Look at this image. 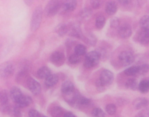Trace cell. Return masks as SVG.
Masks as SVG:
<instances>
[{
    "label": "cell",
    "mask_w": 149,
    "mask_h": 117,
    "mask_svg": "<svg viewBox=\"0 0 149 117\" xmlns=\"http://www.w3.org/2000/svg\"><path fill=\"white\" fill-rule=\"evenodd\" d=\"M135 59L133 53L129 51H123L119 54L118 59L121 64L127 66L133 63Z\"/></svg>",
    "instance_id": "4"
},
{
    "label": "cell",
    "mask_w": 149,
    "mask_h": 117,
    "mask_svg": "<svg viewBox=\"0 0 149 117\" xmlns=\"http://www.w3.org/2000/svg\"><path fill=\"white\" fill-rule=\"evenodd\" d=\"M63 117H76V116L73 113L68 112L64 114Z\"/></svg>",
    "instance_id": "41"
},
{
    "label": "cell",
    "mask_w": 149,
    "mask_h": 117,
    "mask_svg": "<svg viewBox=\"0 0 149 117\" xmlns=\"http://www.w3.org/2000/svg\"><path fill=\"white\" fill-rule=\"evenodd\" d=\"M91 4L93 8L95 9H97L101 6V1H91Z\"/></svg>",
    "instance_id": "38"
},
{
    "label": "cell",
    "mask_w": 149,
    "mask_h": 117,
    "mask_svg": "<svg viewBox=\"0 0 149 117\" xmlns=\"http://www.w3.org/2000/svg\"><path fill=\"white\" fill-rule=\"evenodd\" d=\"M132 33L131 27L128 24H123L118 29V35L123 38H129L132 36Z\"/></svg>",
    "instance_id": "10"
},
{
    "label": "cell",
    "mask_w": 149,
    "mask_h": 117,
    "mask_svg": "<svg viewBox=\"0 0 149 117\" xmlns=\"http://www.w3.org/2000/svg\"><path fill=\"white\" fill-rule=\"evenodd\" d=\"M59 77L55 74H51L45 79V84L47 87H51L57 84Z\"/></svg>",
    "instance_id": "16"
},
{
    "label": "cell",
    "mask_w": 149,
    "mask_h": 117,
    "mask_svg": "<svg viewBox=\"0 0 149 117\" xmlns=\"http://www.w3.org/2000/svg\"><path fill=\"white\" fill-rule=\"evenodd\" d=\"M120 25V20L117 17H113L110 21V26L112 29H117Z\"/></svg>",
    "instance_id": "32"
},
{
    "label": "cell",
    "mask_w": 149,
    "mask_h": 117,
    "mask_svg": "<svg viewBox=\"0 0 149 117\" xmlns=\"http://www.w3.org/2000/svg\"><path fill=\"white\" fill-rule=\"evenodd\" d=\"M96 87L97 91L99 92H104L105 90L106 86L99 80V79L96 81Z\"/></svg>",
    "instance_id": "37"
},
{
    "label": "cell",
    "mask_w": 149,
    "mask_h": 117,
    "mask_svg": "<svg viewBox=\"0 0 149 117\" xmlns=\"http://www.w3.org/2000/svg\"><path fill=\"white\" fill-rule=\"evenodd\" d=\"M61 6V2L59 1H50L45 7V15L48 17L54 16L59 11Z\"/></svg>",
    "instance_id": "3"
},
{
    "label": "cell",
    "mask_w": 149,
    "mask_h": 117,
    "mask_svg": "<svg viewBox=\"0 0 149 117\" xmlns=\"http://www.w3.org/2000/svg\"><path fill=\"white\" fill-rule=\"evenodd\" d=\"M14 72L13 65L9 62L4 63L1 65L0 74L1 77L8 78L12 76Z\"/></svg>",
    "instance_id": "7"
},
{
    "label": "cell",
    "mask_w": 149,
    "mask_h": 117,
    "mask_svg": "<svg viewBox=\"0 0 149 117\" xmlns=\"http://www.w3.org/2000/svg\"><path fill=\"white\" fill-rule=\"evenodd\" d=\"M132 104L136 109H143L149 106V100L145 98H137L133 100Z\"/></svg>",
    "instance_id": "11"
},
{
    "label": "cell",
    "mask_w": 149,
    "mask_h": 117,
    "mask_svg": "<svg viewBox=\"0 0 149 117\" xmlns=\"http://www.w3.org/2000/svg\"><path fill=\"white\" fill-rule=\"evenodd\" d=\"M135 117H149V107L142 109L136 115Z\"/></svg>",
    "instance_id": "35"
},
{
    "label": "cell",
    "mask_w": 149,
    "mask_h": 117,
    "mask_svg": "<svg viewBox=\"0 0 149 117\" xmlns=\"http://www.w3.org/2000/svg\"><path fill=\"white\" fill-rule=\"evenodd\" d=\"M19 107H16L13 109L14 115L15 117H21L22 116L20 111L19 110Z\"/></svg>",
    "instance_id": "40"
},
{
    "label": "cell",
    "mask_w": 149,
    "mask_h": 117,
    "mask_svg": "<svg viewBox=\"0 0 149 117\" xmlns=\"http://www.w3.org/2000/svg\"><path fill=\"white\" fill-rule=\"evenodd\" d=\"M149 71V64L145 63L139 66V74L143 75L146 74Z\"/></svg>",
    "instance_id": "33"
},
{
    "label": "cell",
    "mask_w": 149,
    "mask_h": 117,
    "mask_svg": "<svg viewBox=\"0 0 149 117\" xmlns=\"http://www.w3.org/2000/svg\"><path fill=\"white\" fill-rule=\"evenodd\" d=\"M84 40L87 43L91 46H95L97 42V38L93 34H89L85 37Z\"/></svg>",
    "instance_id": "26"
},
{
    "label": "cell",
    "mask_w": 149,
    "mask_h": 117,
    "mask_svg": "<svg viewBox=\"0 0 149 117\" xmlns=\"http://www.w3.org/2000/svg\"><path fill=\"white\" fill-rule=\"evenodd\" d=\"M1 101L3 105L6 104L8 102V98L7 93L5 91H3L1 93Z\"/></svg>",
    "instance_id": "36"
},
{
    "label": "cell",
    "mask_w": 149,
    "mask_h": 117,
    "mask_svg": "<svg viewBox=\"0 0 149 117\" xmlns=\"http://www.w3.org/2000/svg\"><path fill=\"white\" fill-rule=\"evenodd\" d=\"M29 117H40L41 116L38 111L34 109L29 111Z\"/></svg>",
    "instance_id": "39"
},
{
    "label": "cell",
    "mask_w": 149,
    "mask_h": 117,
    "mask_svg": "<svg viewBox=\"0 0 149 117\" xmlns=\"http://www.w3.org/2000/svg\"><path fill=\"white\" fill-rule=\"evenodd\" d=\"M61 91L64 95H69L74 92V86L71 81H65L62 85Z\"/></svg>",
    "instance_id": "13"
},
{
    "label": "cell",
    "mask_w": 149,
    "mask_h": 117,
    "mask_svg": "<svg viewBox=\"0 0 149 117\" xmlns=\"http://www.w3.org/2000/svg\"><path fill=\"white\" fill-rule=\"evenodd\" d=\"M141 29H149V16L145 15L141 17L139 21Z\"/></svg>",
    "instance_id": "25"
},
{
    "label": "cell",
    "mask_w": 149,
    "mask_h": 117,
    "mask_svg": "<svg viewBox=\"0 0 149 117\" xmlns=\"http://www.w3.org/2000/svg\"><path fill=\"white\" fill-rule=\"evenodd\" d=\"M92 11L89 8H85L80 12V16L83 18H86L90 16L92 14Z\"/></svg>",
    "instance_id": "34"
},
{
    "label": "cell",
    "mask_w": 149,
    "mask_h": 117,
    "mask_svg": "<svg viewBox=\"0 0 149 117\" xmlns=\"http://www.w3.org/2000/svg\"><path fill=\"white\" fill-rule=\"evenodd\" d=\"M91 115L93 117H105V114L102 109L95 108L92 110Z\"/></svg>",
    "instance_id": "29"
},
{
    "label": "cell",
    "mask_w": 149,
    "mask_h": 117,
    "mask_svg": "<svg viewBox=\"0 0 149 117\" xmlns=\"http://www.w3.org/2000/svg\"><path fill=\"white\" fill-rule=\"evenodd\" d=\"M99 80L105 86L110 85L114 79V74L110 70H103L100 74Z\"/></svg>",
    "instance_id": "6"
},
{
    "label": "cell",
    "mask_w": 149,
    "mask_h": 117,
    "mask_svg": "<svg viewBox=\"0 0 149 117\" xmlns=\"http://www.w3.org/2000/svg\"><path fill=\"white\" fill-rule=\"evenodd\" d=\"M101 55L98 52L92 51L85 56L84 65L87 68H91L97 65L100 61Z\"/></svg>",
    "instance_id": "1"
},
{
    "label": "cell",
    "mask_w": 149,
    "mask_h": 117,
    "mask_svg": "<svg viewBox=\"0 0 149 117\" xmlns=\"http://www.w3.org/2000/svg\"><path fill=\"white\" fill-rule=\"evenodd\" d=\"M74 51L75 54L80 56H83L86 53L87 49L83 45L79 44L76 46Z\"/></svg>",
    "instance_id": "27"
},
{
    "label": "cell",
    "mask_w": 149,
    "mask_h": 117,
    "mask_svg": "<svg viewBox=\"0 0 149 117\" xmlns=\"http://www.w3.org/2000/svg\"><path fill=\"white\" fill-rule=\"evenodd\" d=\"M106 23V19L103 15H99L97 17L95 21V26L98 29H102L104 27Z\"/></svg>",
    "instance_id": "24"
},
{
    "label": "cell",
    "mask_w": 149,
    "mask_h": 117,
    "mask_svg": "<svg viewBox=\"0 0 149 117\" xmlns=\"http://www.w3.org/2000/svg\"><path fill=\"white\" fill-rule=\"evenodd\" d=\"M33 2V1H25V3L28 5H31Z\"/></svg>",
    "instance_id": "43"
},
{
    "label": "cell",
    "mask_w": 149,
    "mask_h": 117,
    "mask_svg": "<svg viewBox=\"0 0 149 117\" xmlns=\"http://www.w3.org/2000/svg\"><path fill=\"white\" fill-rule=\"evenodd\" d=\"M69 35L71 36L74 37L78 38H82L83 37L81 30L77 26H74L71 27Z\"/></svg>",
    "instance_id": "21"
},
{
    "label": "cell",
    "mask_w": 149,
    "mask_h": 117,
    "mask_svg": "<svg viewBox=\"0 0 149 117\" xmlns=\"http://www.w3.org/2000/svg\"><path fill=\"white\" fill-rule=\"evenodd\" d=\"M137 39L142 45H146L149 44V29H141L137 36Z\"/></svg>",
    "instance_id": "9"
},
{
    "label": "cell",
    "mask_w": 149,
    "mask_h": 117,
    "mask_svg": "<svg viewBox=\"0 0 149 117\" xmlns=\"http://www.w3.org/2000/svg\"><path fill=\"white\" fill-rule=\"evenodd\" d=\"M42 8L41 6H38L36 8L30 22V28L32 31H36L40 27L42 19Z\"/></svg>",
    "instance_id": "2"
},
{
    "label": "cell",
    "mask_w": 149,
    "mask_h": 117,
    "mask_svg": "<svg viewBox=\"0 0 149 117\" xmlns=\"http://www.w3.org/2000/svg\"><path fill=\"white\" fill-rule=\"evenodd\" d=\"M40 117H47V116H41Z\"/></svg>",
    "instance_id": "44"
},
{
    "label": "cell",
    "mask_w": 149,
    "mask_h": 117,
    "mask_svg": "<svg viewBox=\"0 0 149 117\" xmlns=\"http://www.w3.org/2000/svg\"><path fill=\"white\" fill-rule=\"evenodd\" d=\"M32 102L33 100L30 96L23 95L20 100L16 103V104L19 108H24L28 106Z\"/></svg>",
    "instance_id": "14"
},
{
    "label": "cell",
    "mask_w": 149,
    "mask_h": 117,
    "mask_svg": "<svg viewBox=\"0 0 149 117\" xmlns=\"http://www.w3.org/2000/svg\"><path fill=\"white\" fill-rule=\"evenodd\" d=\"M56 33L60 36H63L68 32L69 28L64 24H61L58 25L56 29Z\"/></svg>",
    "instance_id": "23"
},
{
    "label": "cell",
    "mask_w": 149,
    "mask_h": 117,
    "mask_svg": "<svg viewBox=\"0 0 149 117\" xmlns=\"http://www.w3.org/2000/svg\"><path fill=\"white\" fill-rule=\"evenodd\" d=\"M139 91L143 93H146L149 91V80L143 79L141 80L138 85Z\"/></svg>",
    "instance_id": "20"
},
{
    "label": "cell",
    "mask_w": 149,
    "mask_h": 117,
    "mask_svg": "<svg viewBox=\"0 0 149 117\" xmlns=\"http://www.w3.org/2000/svg\"><path fill=\"white\" fill-rule=\"evenodd\" d=\"M116 107L114 104H108L105 107V111L106 112L110 115H113L115 114L116 112Z\"/></svg>",
    "instance_id": "30"
},
{
    "label": "cell",
    "mask_w": 149,
    "mask_h": 117,
    "mask_svg": "<svg viewBox=\"0 0 149 117\" xmlns=\"http://www.w3.org/2000/svg\"><path fill=\"white\" fill-rule=\"evenodd\" d=\"M68 60L70 63L72 64H77L81 61V58L80 56L74 53L70 56Z\"/></svg>",
    "instance_id": "31"
},
{
    "label": "cell",
    "mask_w": 149,
    "mask_h": 117,
    "mask_svg": "<svg viewBox=\"0 0 149 117\" xmlns=\"http://www.w3.org/2000/svg\"><path fill=\"white\" fill-rule=\"evenodd\" d=\"M118 2L122 4V5H125L129 4L130 3H131V1H127V0H125V1H118Z\"/></svg>",
    "instance_id": "42"
},
{
    "label": "cell",
    "mask_w": 149,
    "mask_h": 117,
    "mask_svg": "<svg viewBox=\"0 0 149 117\" xmlns=\"http://www.w3.org/2000/svg\"><path fill=\"white\" fill-rule=\"evenodd\" d=\"M51 74L50 69L47 66H42L37 71V75L41 79H46Z\"/></svg>",
    "instance_id": "17"
},
{
    "label": "cell",
    "mask_w": 149,
    "mask_h": 117,
    "mask_svg": "<svg viewBox=\"0 0 149 117\" xmlns=\"http://www.w3.org/2000/svg\"><path fill=\"white\" fill-rule=\"evenodd\" d=\"M62 114V110L60 107H54L51 110V114L53 117H61Z\"/></svg>",
    "instance_id": "28"
},
{
    "label": "cell",
    "mask_w": 149,
    "mask_h": 117,
    "mask_svg": "<svg viewBox=\"0 0 149 117\" xmlns=\"http://www.w3.org/2000/svg\"><path fill=\"white\" fill-rule=\"evenodd\" d=\"M23 95L21 90L17 86H13L10 90L11 99L15 103L20 100Z\"/></svg>",
    "instance_id": "12"
},
{
    "label": "cell",
    "mask_w": 149,
    "mask_h": 117,
    "mask_svg": "<svg viewBox=\"0 0 149 117\" xmlns=\"http://www.w3.org/2000/svg\"><path fill=\"white\" fill-rule=\"evenodd\" d=\"M27 84L29 89L33 94L38 95L40 93L41 91L40 84L33 78H29L27 81Z\"/></svg>",
    "instance_id": "8"
},
{
    "label": "cell",
    "mask_w": 149,
    "mask_h": 117,
    "mask_svg": "<svg viewBox=\"0 0 149 117\" xmlns=\"http://www.w3.org/2000/svg\"><path fill=\"white\" fill-rule=\"evenodd\" d=\"M138 85L137 81L136 79L134 78L129 79L125 84V87L127 89L134 91L138 89Z\"/></svg>",
    "instance_id": "18"
},
{
    "label": "cell",
    "mask_w": 149,
    "mask_h": 117,
    "mask_svg": "<svg viewBox=\"0 0 149 117\" xmlns=\"http://www.w3.org/2000/svg\"><path fill=\"white\" fill-rule=\"evenodd\" d=\"M77 5L76 1H68L63 4V8L67 12H71L75 9Z\"/></svg>",
    "instance_id": "19"
},
{
    "label": "cell",
    "mask_w": 149,
    "mask_h": 117,
    "mask_svg": "<svg viewBox=\"0 0 149 117\" xmlns=\"http://www.w3.org/2000/svg\"><path fill=\"white\" fill-rule=\"evenodd\" d=\"M117 10V4L116 2L110 1L106 3L105 8V12L109 15H112L116 14Z\"/></svg>",
    "instance_id": "15"
},
{
    "label": "cell",
    "mask_w": 149,
    "mask_h": 117,
    "mask_svg": "<svg viewBox=\"0 0 149 117\" xmlns=\"http://www.w3.org/2000/svg\"><path fill=\"white\" fill-rule=\"evenodd\" d=\"M139 66H132L125 69L124 73L127 76H135L136 74H139Z\"/></svg>",
    "instance_id": "22"
},
{
    "label": "cell",
    "mask_w": 149,
    "mask_h": 117,
    "mask_svg": "<svg viewBox=\"0 0 149 117\" xmlns=\"http://www.w3.org/2000/svg\"><path fill=\"white\" fill-rule=\"evenodd\" d=\"M65 56L63 52L61 51L54 52L50 56V61L55 66L57 67L62 65L65 63Z\"/></svg>",
    "instance_id": "5"
}]
</instances>
